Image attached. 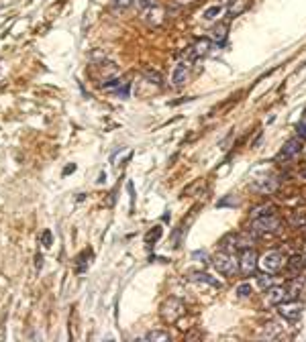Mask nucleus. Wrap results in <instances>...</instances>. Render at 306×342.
I'll list each match as a JSON object with an SVG mask.
<instances>
[{
  "label": "nucleus",
  "mask_w": 306,
  "mask_h": 342,
  "mask_svg": "<svg viewBox=\"0 0 306 342\" xmlns=\"http://www.w3.org/2000/svg\"><path fill=\"white\" fill-rule=\"evenodd\" d=\"M188 279H190V281H200V283H208V285L218 287V281L212 279L208 273H202V271H192V273H188Z\"/></svg>",
  "instance_id": "15"
},
{
  "label": "nucleus",
  "mask_w": 306,
  "mask_h": 342,
  "mask_svg": "<svg viewBox=\"0 0 306 342\" xmlns=\"http://www.w3.org/2000/svg\"><path fill=\"white\" fill-rule=\"evenodd\" d=\"M173 2H176L178 6H188V4H192L194 0H173Z\"/></svg>",
  "instance_id": "31"
},
{
  "label": "nucleus",
  "mask_w": 306,
  "mask_h": 342,
  "mask_svg": "<svg viewBox=\"0 0 306 342\" xmlns=\"http://www.w3.org/2000/svg\"><path fill=\"white\" fill-rule=\"evenodd\" d=\"M290 224H292L294 228H300V226L306 224V216H304L302 212H294L292 216H290Z\"/></svg>",
  "instance_id": "23"
},
{
  "label": "nucleus",
  "mask_w": 306,
  "mask_h": 342,
  "mask_svg": "<svg viewBox=\"0 0 306 342\" xmlns=\"http://www.w3.org/2000/svg\"><path fill=\"white\" fill-rule=\"evenodd\" d=\"M300 149H302V139L300 137H292V139H288L286 141V145L282 147V151H280V155H278V159H292V157H296L298 153H300Z\"/></svg>",
  "instance_id": "9"
},
{
  "label": "nucleus",
  "mask_w": 306,
  "mask_h": 342,
  "mask_svg": "<svg viewBox=\"0 0 306 342\" xmlns=\"http://www.w3.org/2000/svg\"><path fill=\"white\" fill-rule=\"evenodd\" d=\"M223 10H225L223 6H210V8H206V10H204V14H202V16H204L206 20H214V18H218V16L223 14Z\"/></svg>",
  "instance_id": "22"
},
{
  "label": "nucleus",
  "mask_w": 306,
  "mask_h": 342,
  "mask_svg": "<svg viewBox=\"0 0 306 342\" xmlns=\"http://www.w3.org/2000/svg\"><path fill=\"white\" fill-rule=\"evenodd\" d=\"M253 293V289H251V285L249 283H241L237 287V295L239 297H247V295H251Z\"/></svg>",
  "instance_id": "26"
},
{
  "label": "nucleus",
  "mask_w": 306,
  "mask_h": 342,
  "mask_svg": "<svg viewBox=\"0 0 306 342\" xmlns=\"http://www.w3.org/2000/svg\"><path fill=\"white\" fill-rule=\"evenodd\" d=\"M115 4L121 6V8H129V6L135 4V0H115Z\"/></svg>",
  "instance_id": "28"
},
{
  "label": "nucleus",
  "mask_w": 306,
  "mask_h": 342,
  "mask_svg": "<svg viewBox=\"0 0 306 342\" xmlns=\"http://www.w3.org/2000/svg\"><path fill=\"white\" fill-rule=\"evenodd\" d=\"M264 336L266 338H276V336H280V328H278V324H266V330H264Z\"/></svg>",
  "instance_id": "24"
},
{
  "label": "nucleus",
  "mask_w": 306,
  "mask_h": 342,
  "mask_svg": "<svg viewBox=\"0 0 306 342\" xmlns=\"http://www.w3.org/2000/svg\"><path fill=\"white\" fill-rule=\"evenodd\" d=\"M143 18H145V23L149 27H159L163 20H165V8H161L159 4L149 6V8L143 10Z\"/></svg>",
  "instance_id": "8"
},
{
  "label": "nucleus",
  "mask_w": 306,
  "mask_h": 342,
  "mask_svg": "<svg viewBox=\"0 0 306 342\" xmlns=\"http://www.w3.org/2000/svg\"><path fill=\"white\" fill-rule=\"evenodd\" d=\"M188 63L186 61H182V63H178L176 66V70H173V76H171V86L173 88H180V86H184L186 82H188Z\"/></svg>",
  "instance_id": "12"
},
{
  "label": "nucleus",
  "mask_w": 306,
  "mask_h": 342,
  "mask_svg": "<svg viewBox=\"0 0 306 342\" xmlns=\"http://www.w3.org/2000/svg\"><path fill=\"white\" fill-rule=\"evenodd\" d=\"M221 251H225V253H235V251H237L235 234H227V237L221 241Z\"/></svg>",
  "instance_id": "18"
},
{
  "label": "nucleus",
  "mask_w": 306,
  "mask_h": 342,
  "mask_svg": "<svg viewBox=\"0 0 306 342\" xmlns=\"http://www.w3.org/2000/svg\"><path fill=\"white\" fill-rule=\"evenodd\" d=\"M288 299V291H286V285H272L268 287V293H266V302L270 306H280L282 302Z\"/></svg>",
  "instance_id": "10"
},
{
  "label": "nucleus",
  "mask_w": 306,
  "mask_h": 342,
  "mask_svg": "<svg viewBox=\"0 0 306 342\" xmlns=\"http://www.w3.org/2000/svg\"><path fill=\"white\" fill-rule=\"evenodd\" d=\"M194 256H196V259H202V261H206V259H208V255H206L204 251H202V253H200V251H196V253H194Z\"/></svg>",
  "instance_id": "30"
},
{
  "label": "nucleus",
  "mask_w": 306,
  "mask_h": 342,
  "mask_svg": "<svg viewBox=\"0 0 306 342\" xmlns=\"http://www.w3.org/2000/svg\"><path fill=\"white\" fill-rule=\"evenodd\" d=\"M159 314H161V320L165 324H176L178 320L184 316V304L176 297H169L161 304Z\"/></svg>",
  "instance_id": "3"
},
{
  "label": "nucleus",
  "mask_w": 306,
  "mask_h": 342,
  "mask_svg": "<svg viewBox=\"0 0 306 342\" xmlns=\"http://www.w3.org/2000/svg\"><path fill=\"white\" fill-rule=\"evenodd\" d=\"M249 6V0H229V4H227V10H229V16L235 18L239 16L241 12H245Z\"/></svg>",
  "instance_id": "13"
},
{
  "label": "nucleus",
  "mask_w": 306,
  "mask_h": 342,
  "mask_svg": "<svg viewBox=\"0 0 306 342\" xmlns=\"http://www.w3.org/2000/svg\"><path fill=\"white\" fill-rule=\"evenodd\" d=\"M227 31H229L227 23H221V25H218V27H214V29H212V37H214V41H218V43H223V41L227 39Z\"/></svg>",
  "instance_id": "19"
},
{
  "label": "nucleus",
  "mask_w": 306,
  "mask_h": 342,
  "mask_svg": "<svg viewBox=\"0 0 306 342\" xmlns=\"http://www.w3.org/2000/svg\"><path fill=\"white\" fill-rule=\"evenodd\" d=\"M296 133H298L300 139H306V112H304V116L300 118V122L296 124Z\"/></svg>",
  "instance_id": "25"
},
{
  "label": "nucleus",
  "mask_w": 306,
  "mask_h": 342,
  "mask_svg": "<svg viewBox=\"0 0 306 342\" xmlns=\"http://www.w3.org/2000/svg\"><path fill=\"white\" fill-rule=\"evenodd\" d=\"M257 267L264 271V273H268V275H274V273H278L284 267V255L280 251H268L257 261Z\"/></svg>",
  "instance_id": "4"
},
{
  "label": "nucleus",
  "mask_w": 306,
  "mask_h": 342,
  "mask_svg": "<svg viewBox=\"0 0 306 342\" xmlns=\"http://www.w3.org/2000/svg\"><path fill=\"white\" fill-rule=\"evenodd\" d=\"M210 49H212L210 39H198V41H196L194 45L190 47L188 55H190V59H200V57H206V55L210 53Z\"/></svg>",
  "instance_id": "11"
},
{
  "label": "nucleus",
  "mask_w": 306,
  "mask_h": 342,
  "mask_svg": "<svg viewBox=\"0 0 306 342\" xmlns=\"http://www.w3.org/2000/svg\"><path fill=\"white\" fill-rule=\"evenodd\" d=\"M282 228V220L276 214H268V216H259L251 220V232L253 234H278Z\"/></svg>",
  "instance_id": "2"
},
{
  "label": "nucleus",
  "mask_w": 306,
  "mask_h": 342,
  "mask_svg": "<svg viewBox=\"0 0 306 342\" xmlns=\"http://www.w3.org/2000/svg\"><path fill=\"white\" fill-rule=\"evenodd\" d=\"M49 241H51V234L45 232V234H43V243H45V247H49Z\"/></svg>",
  "instance_id": "32"
},
{
  "label": "nucleus",
  "mask_w": 306,
  "mask_h": 342,
  "mask_svg": "<svg viewBox=\"0 0 306 342\" xmlns=\"http://www.w3.org/2000/svg\"><path fill=\"white\" fill-rule=\"evenodd\" d=\"M235 241H237V251L239 249H251L255 243V234L253 232H241V234H235Z\"/></svg>",
  "instance_id": "14"
},
{
  "label": "nucleus",
  "mask_w": 306,
  "mask_h": 342,
  "mask_svg": "<svg viewBox=\"0 0 306 342\" xmlns=\"http://www.w3.org/2000/svg\"><path fill=\"white\" fill-rule=\"evenodd\" d=\"M280 187V181L274 177V175H264V177H257L253 183H251V189L257 191V194H264V196H272L276 194Z\"/></svg>",
  "instance_id": "5"
},
{
  "label": "nucleus",
  "mask_w": 306,
  "mask_h": 342,
  "mask_svg": "<svg viewBox=\"0 0 306 342\" xmlns=\"http://www.w3.org/2000/svg\"><path fill=\"white\" fill-rule=\"evenodd\" d=\"M302 175H304V177H306V169H304V171H302Z\"/></svg>",
  "instance_id": "33"
},
{
  "label": "nucleus",
  "mask_w": 306,
  "mask_h": 342,
  "mask_svg": "<svg viewBox=\"0 0 306 342\" xmlns=\"http://www.w3.org/2000/svg\"><path fill=\"white\" fill-rule=\"evenodd\" d=\"M302 267H304V256H302V255L290 256V261H288V269H290V271H300Z\"/></svg>",
  "instance_id": "21"
},
{
  "label": "nucleus",
  "mask_w": 306,
  "mask_h": 342,
  "mask_svg": "<svg viewBox=\"0 0 306 342\" xmlns=\"http://www.w3.org/2000/svg\"><path fill=\"white\" fill-rule=\"evenodd\" d=\"M268 214H276V208L272 204H261L257 208L251 210V220L253 218H259V216H268Z\"/></svg>",
  "instance_id": "16"
},
{
  "label": "nucleus",
  "mask_w": 306,
  "mask_h": 342,
  "mask_svg": "<svg viewBox=\"0 0 306 342\" xmlns=\"http://www.w3.org/2000/svg\"><path fill=\"white\" fill-rule=\"evenodd\" d=\"M145 80H147L149 84H155V86H161V84H163L161 74L155 72V70H145Z\"/></svg>",
  "instance_id": "20"
},
{
  "label": "nucleus",
  "mask_w": 306,
  "mask_h": 342,
  "mask_svg": "<svg viewBox=\"0 0 306 342\" xmlns=\"http://www.w3.org/2000/svg\"><path fill=\"white\" fill-rule=\"evenodd\" d=\"M272 281H274V277H268V273H266V277H261V279H259V285L261 287H272Z\"/></svg>",
  "instance_id": "27"
},
{
  "label": "nucleus",
  "mask_w": 306,
  "mask_h": 342,
  "mask_svg": "<svg viewBox=\"0 0 306 342\" xmlns=\"http://www.w3.org/2000/svg\"><path fill=\"white\" fill-rule=\"evenodd\" d=\"M302 310H304V306L300 302H296V299H286V302L280 304V316L290 320V322H296V320H300Z\"/></svg>",
  "instance_id": "6"
},
{
  "label": "nucleus",
  "mask_w": 306,
  "mask_h": 342,
  "mask_svg": "<svg viewBox=\"0 0 306 342\" xmlns=\"http://www.w3.org/2000/svg\"><path fill=\"white\" fill-rule=\"evenodd\" d=\"M212 265H214V269L218 271V273H223V275H227V277H233V275H237L239 271V259L235 256V253H225V251H221L218 253L214 259H212Z\"/></svg>",
  "instance_id": "1"
},
{
  "label": "nucleus",
  "mask_w": 306,
  "mask_h": 342,
  "mask_svg": "<svg viewBox=\"0 0 306 342\" xmlns=\"http://www.w3.org/2000/svg\"><path fill=\"white\" fill-rule=\"evenodd\" d=\"M143 338L145 340H153V342H167L171 336H169V332H163V330H151Z\"/></svg>",
  "instance_id": "17"
},
{
  "label": "nucleus",
  "mask_w": 306,
  "mask_h": 342,
  "mask_svg": "<svg viewBox=\"0 0 306 342\" xmlns=\"http://www.w3.org/2000/svg\"><path fill=\"white\" fill-rule=\"evenodd\" d=\"M257 261L259 259H257V255H255L253 249H243L241 259H239V269H241L243 275H251L257 269Z\"/></svg>",
  "instance_id": "7"
},
{
  "label": "nucleus",
  "mask_w": 306,
  "mask_h": 342,
  "mask_svg": "<svg viewBox=\"0 0 306 342\" xmlns=\"http://www.w3.org/2000/svg\"><path fill=\"white\" fill-rule=\"evenodd\" d=\"M159 234H161V230H159V228H155V232H149V234H147V241H155V239H159Z\"/></svg>",
  "instance_id": "29"
}]
</instances>
